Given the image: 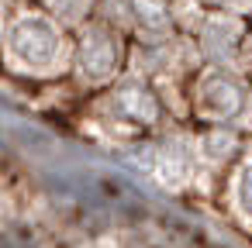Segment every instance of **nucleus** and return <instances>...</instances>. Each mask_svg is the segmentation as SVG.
I'll list each match as a JSON object with an SVG mask.
<instances>
[{"mask_svg":"<svg viewBox=\"0 0 252 248\" xmlns=\"http://www.w3.org/2000/svg\"><path fill=\"white\" fill-rule=\"evenodd\" d=\"M200 4L211 11H228V14H242L252 21V0H200Z\"/></svg>","mask_w":252,"mask_h":248,"instance_id":"nucleus-11","label":"nucleus"},{"mask_svg":"<svg viewBox=\"0 0 252 248\" xmlns=\"http://www.w3.org/2000/svg\"><path fill=\"white\" fill-rule=\"evenodd\" d=\"M76 117L90 135H97L107 145H135L142 138H152L169 121H176L159 86L135 69H128L107 90L94 93Z\"/></svg>","mask_w":252,"mask_h":248,"instance_id":"nucleus-2","label":"nucleus"},{"mask_svg":"<svg viewBox=\"0 0 252 248\" xmlns=\"http://www.w3.org/2000/svg\"><path fill=\"white\" fill-rule=\"evenodd\" d=\"M193 141H197V162H200V193L204 200H214L218 183L245 152L249 131L238 124H193Z\"/></svg>","mask_w":252,"mask_h":248,"instance_id":"nucleus-6","label":"nucleus"},{"mask_svg":"<svg viewBox=\"0 0 252 248\" xmlns=\"http://www.w3.org/2000/svg\"><path fill=\"white\" fill-rule=\"evenodd\" d=\"M249 131H252V124H249Z\"/></svg>","mask_w":252,"mask_h":248,"instance_id":"nucleus-13","label":"nucleus"},{"mask_svg":"<svg viewBox=\"0 0 252 248\" xmlns=\"http://www.w3.org/2000/svg\"><path fill=\"white\" fill-rule=\"evenodd\" d=\"M128 31L135 42H162L180 31L176 0H125Z\"/></svg>","mask_w":252,"mask_h":248,"instance_id":"nucleus-9","label":"nucleus"},{"mask_svg":"<svg viewBox=\"0 0 252 248\" xmlns=\"http://www.w3.org/2000/svg\"><path fill=\"white\" fill-rule=\"evenodd\" d=\"M214 203L221 210V217L242 231L245 238H252V131L245 141V152L238 155V162L224 172V179L214 190Z\"/></svg>","mask_w":252,"mask_h":248,"instance_id":"nucleus-7","label":"nucleus"},{"mask_svg":"<svg viewBox=\"0 0 252 248\" xmlns=\"http://www.w3.org/2000/svg\"><path fill=\"white\" fill-rule=\"evenodd\" d=\"M76 28L28 0L4 11V73L25 83H49L73 73Z\"/></svg>","mask_w":252,"mask_h":248,"instance_id":"nucleus-1","label":"nucleus"},{"mask_svg":"<svg viewBox=\"0 0 252 248\" xmlns=\"http://www.w3.org/2000/svg\"><path fill=\"white\" fill-rule=\"evenodd\" d=\"M235 69L245 73V76L252 80V28H249L245 38H242V49H238V59H235Z\"/></svg>","mask_w":252,"mask_h":248,"instance_id":"nucleus-12","label":"nucleus"},{"mask_svg":"<svg viewBox=\"0 0 252 248\" xmlns=\"http://www.w3.org/2000/svg\"><path fill=\"white\" fill-rule=\"evenodd\" d=\"M152 176L166 193H200V162L193 141V121H169L152 138Z\"/></svg>","mask_w":252,"mask_h":248,"instance_id":"nucleus-5","label":"nucleus"},{"mask_svg":"<svg viewBox=\"0 0 252 248\" xmlns=\"http://www.w3.org/2000/svg\"><path fill=\"white\" fill-rule=\"evenodd\" d=\"M35 4H42L45 11H52L59 21H66L69 28H80L87 18H94V7L97 0H35Z\"/></svg>","mask_w":252,"mask_h":248,"instance_id":"nucleus-10","label":"nucleus"},{"mask_svg":"<svg viewBox=\"0 0 252 248\" xmlns=\"http://www.w3.org/2000/svg\"><path fill=\"white\" fill-rule=\"evenodd\" d=\"M187 100L193 124H238L245 131L252 124V80L235 66L204 62L190 80Z\"/></svg>","mask_w":252,"mask_h":248,"instance_id":"nucleus-3","label":"nucleus"},{"mask_svg":"<svg viewBox=\"0 0 252 248\" xmlns=\"http://www.w3.org/2000/svg\"><path fill=\"white\" fill-rule=\"evenodd\" d=\"M249 28H252L249 18L228 14V11H211L207 7L200 28L193 31L204 62H211V66H235L238 49H242V38H245Z\"/></svg>","mask_w":252,"mask_h":248,"instance_id":"nucleus-8","label":"nucleus"},{"mask_svg":"<svg viewBox=\"0 0 252 248\" xmlns=\"http://www.w3.org/2000/svg\"><path fill=\"white\" fill-rule=\"evenodd\" d=\"M128 55H131V35L125 28L107 25L100 18H87L76 28V52L69 76L94 97L128 73Z\"/></svg>","mask_w":252,"mask_h":248,"instance_id":"nucleus-4","label":"nucleus"}]
</instances>
